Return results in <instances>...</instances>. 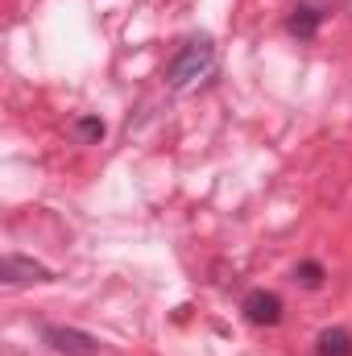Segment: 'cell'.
Masks as SVG:
<instances>
[{
    "instance_id": "7",
    "label": "cell",
    "mask_w": 352,
    "mask_h": 356,
    "mask_svg": "<svg viewBox=\"0 0 352 356\" xmlns=\"http://www.w3.org/2000/svg\"><path fill=\"white\" fill-rule=\"evenodd\" d=\"M323 277H328V269L319 266V261H298V266H294V282H298L303 290H319Z\"/></svg>"
},
{
    "instance_id": "4",
    "label": "cell",
    "mask_w": 352,
    "mask_h": 356,
    "mask_svg": "<svg viewBox=\"0 0 352 356\" xmlns=\"http://www.w3.org/2000/svg\"><path fill=\"white\" fill-rule=\"evenodd\" d=\"M0 282H4V286H29V282H54V273L42 266V261H33V257H21V253H4Z\"/></svg>"
},
{
    "instance_id": "6",
    "label": "cell",
    "mask_w": 352,
    "mask_h": 356,
    "mask_svg": "<svg viewBox=\"0 0 352 356\" xmlns=\"http://www.w3.org/2000/svg\"><path fill=\"white\" fill-rule=\"evenodd\" d=\"M315 356H352V332L349 327H323L315 336Z\"/></svg>"
},
{
    "instance_id": "5",
    "label": "cell",
    "mask_w": 352,
    "mask_h": 356,
    "mask_svg": "<svg viewBox=\"0 0 352 356\" xmlns=\"http://www.w3.org/2000/svg\"><path fill=\"white\" fill-rule=\"evenodd\" d=\"M319 25H323V8H319V4H311V0L294 4V8H290V17H286V29H290L298 42H311V38L319 33Z\"/></svg>"
},
{
    "instance_id": "1",
    "label": "cell",
    "mask_w": 352,
    "mask_h": 356,
    "mask_svg": "<svg viewBox=\"0 0 352 356\" xmlns=\"http://www.w3.org/2000/svg\"><path fill=\"white\" fill-rule=\"evenodd\" d=\"M211 71H216V42L207 33H195V38H186L178 46L175 58L166 63V83L175 91H186V88H195L199 79H207Z\"/></svg>"
},
{
    "instance_id": "8",
    "label": "cell",
    "mask_w": 352,
    "mask_h": 356,
    "mask_svg": "<svg viewBox=\"0 0 352 356\" xmlns=\"http://www.w3.org/2000/svg\"><path fill=\"white\" fill-rule=\"evenodd\" d=\"M75 133H79V141H91V145H99L108 129H104V120H99V116H79V120H75Z\"/></svg>"
},
{
    "instance_id": "3",
    "label": "cell",
    "mask_w": 352,
    "mask_h": 356,
    "mask_svg": "<svg viewBox=\"0 0 352 356\" xmlns=\"http://www.w3.org/2000/svg\"><path fill=\"white\" fill-rule=\"evenodd\" d=\"M241 311H245V319H249L253 327H278V323H282L286 302H282L273 290H249V294H245V302H241Z\"/></svg>"
},
{
    "instance_id": "2",
    "label": "cell",
    "mask_w": 352,
    "mask_h": 356,
    "mask_svg": "<svg viewBox=\"0 0 352 356\" xmlns=\"http://www.w3.org/2000/svg\"><path fill=\"white\" fill-rule=\"evenodd\" d=\"M42 340L58 356H99L104 353V344L95 336L79 332V327H63V323H42Z\"/></svg>"
}]
</instances>
